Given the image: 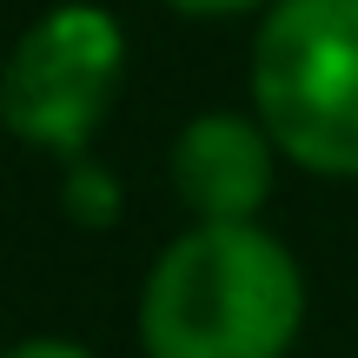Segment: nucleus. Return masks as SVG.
Here are the masks:
<instances>
[{
    "mask_svg": "<svg viewBox=\"0 0 358 358\" xmlns=\"http://www.w3.org/2000/svg\"><path fill=\"white\" fill-rule=\"evenodd\" d=\"M113 206H120V186L93 166L87 153L66 159V213L80 219V226H113Z\"/></svg>",
    "mask_w": 358,
    "mask_h": 358,
    "instance_id": "39448f33",
    "label": "nucleus"
},
{
    "mask_svg": "<svg viewBox=\"0 0 358 358\" xmlns=\"http://www.w3.org/2000/svg\"><path fill=\"white\" fill-rule=\"evenodd\" d=\"M299 319L306 279L252 219H199L179 232L140 299L146 358H285Z\"/></svg>",
    "mask_w": 358,
    "mask_h": 358,
    "instance_id": "f257e3e1",
    "label": "nucleus"
},
{
    "mask_svg": "<svg viewBox=\"0 0 358 358\" xmlns=\"http://www.w3.org/2000/svg\"><path fill=\"white\" fill-rule=\"evenodd\" d=\"M252 100L279 153L358 179V0H279L252 40Z\"/></svg>",
    "mask_w": 358,
    "mask_h": 358,
    "instance_id": "f03ea898",
    "label": "nucleus"
},
{
    "mask_svg": "<svg viewBox=\"0 0 358 358\" xmlns=\"http://www.w3.org/2000/svg\"><path fill=\"white\" fill-rule=\"evenodd\" d=\"M173 186L199 219H252L272 192V133L239 113H199L173 146Z\"/></svg>",
    "mask_w": 358,
    "mask_h": 358,
    "instance_id": "20e7f679",
    "label": "nucleus"
},
{
    "mask_svg": "<svg viewBox=\"0 0 358 358\" xmlns=\"http://www.w3.org/2000/svg\"><path fill=\"white\" fill-rule=\"evenodd\" d=\"M7 358H93L87 345H66V338H27V345H13Z\"/></svg>",
    "mask_w": 358,
    "mask_h": 358,
    "instance_id": "0eeeda50",
    "label": "nucleus"
},
{
    "mask_svg": "<svg viewBox=\"0 0 358 358\" xmlns=\"http://www.w3.org/2000/svg\"><path fill=\"white\" fill-rule=\"evenodd\" d=\"M127 73V34L106 7H53L13 40L0 66V120L13 140H34L47 153H87L93 127L113 106Z\"/></svg>",
    "mask_w": 358,
    "mask_h": 358,
    "instance_id": "7ed1b4c3",
    "label": "nucleus"
},
{
    "mask_svg": "<svg viewBox=\"0 0 358 358\" xmlns=\"http://www.w3.org/2000/svg\"><path fill=\"white\" fill-rule=\"evenodd\" d=\"M179 13H199V20H226V13H252L259 0H166Z\"/></svg>",
    "mask_w": 358,
    "mask_h": 358,
    "instance_id": "423d86ee",
    "label": "nucleus"
}]
</instances>
